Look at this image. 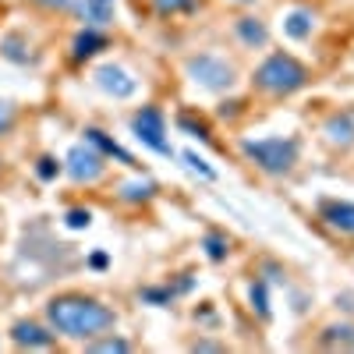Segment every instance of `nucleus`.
<instances>
[{
    "label": "nucleus",
    "instance_id": "nucleus-2",
    "mask_svg": "<svg viewBox=\"0 0 354 354\" xmlns=\"http://www.w3.org/2000/svg\"><path fill=\"white\" fill-rule=\"evenodd\" d=\"M312 85V71L298 61L294 53H270L266 61L252 71V88L259 96H270V100H287L294 93Z\"/></svg>",
    "mask_w": 354,
    "mask_h": 354
},
{
    "label": "nucleus",
    "instance_id": "nucleus-19",
    "mask_svg": "<svg viewBox=\"0 0 354 354\" xmlns=\"http://www.w3.org/2000/svg\"><path fill=\"white\" fill-rule=\"evenodd\" d=\"M202 248H205V259L209 262H223L230 255V238L223 230H205L202 234Z\"/></svg>",
    "mask_w": 354,
    "mask_h": 354
},
{
    "label": "nucleus",
    "instance_id": "nucleus-3",
    "mask_svg": "<svg viewBox=\"0 0 354 354\" xmlns=\"http://www.w3.org/2000/svg\"><path fill=\"white\" fill-rule=\"evenodd\" d=\"M241 156L262 170L266 177H287L301 160V138L298 135H266V138H241Z\"/></svg>",
    "mask_w": 354,
    "mask_h": 354
},
{
    "label": "nucleus",
    "instance_id": "nucleus-23",
    "mask_svg": "<svg viewBox=\"0 0 354 354\" xmlns=\"http://www.w3.org/2000/svg\"><path fill=\"white\" fill-rule=\"evenodd\" d=\"M32 174H36V181H43V185H53L57 177L64 174V160H57V156H39L36 163H32Z\"/></svg>",
    "mask_w": 354,
    "mask_h": 354
},
{
    "label": "nucleus",
    "instance_id": "nucleus-10",
    "mask_svg": "<svg viewBox=\"0 0 354 354\" xmlns=\"http://www.w3.org/2000/svg\"><path fill=\"white\" fill-rule=\"evenodd\" d=\"M322 142L337 153L354 149V106H340L322 121Z\"/></svg>",
    "mask_w": 354,
    "mask_h": 354
},
{
    "label": "nucleus",
    "instance_id": "nucleus-9",
    "mask_svg": "<svg viewBox=\"0 0 354 354\" xmlns=\"http://www.w3.org/2000/svg\"><path fill=\"white\" fill-rule=\"evenodd\" d=\"M93 85L100 88L103 96H110V100H131L138 93L135 75L128 68H121V64H110V61L93 71Z\"/></svg>",
    "mask_w": 354,
    "mask_h": 354
},
{
    "label": "nucleus",
    "instance_id": "nucleus-31",
    "mask_svg": "<svg viewBox=\"0 0 354 354\" xmlns=\"http://www.w3.org/2000/svg\"><path fill=\"white\" fill-rule=\"evenodd\" d=\"M227 4H255V0H227Z\"/></svg>",
    "mask_w": 354,
    "mask_h": 354
},
{
    "label": "nucleus",
    "instance_id": "nucleus-13",
    "mask_svg": "<svg viewBox=\"0 0 354 354\" xmlns=\"http://www.w3.org/2000/svg\"><path fill=\"white\" fill-rule=\"evenodd\" d=\"M319 220L326 223L330 230L354 238V202H344V198H322V202H319Z\"/></svg>",
    "mask_w": 354,
    "mask_h": 354
},
{
    "label": "nucleus",
    "instance_id": "nucleus-21",
    "mask_svg": "<svg viewBox=\"0 0 354 354\" xmlns=\"http://www.w3.org/2000/svg\"><path fill=\"white\" fill-rule=\"evenodd\" d=\"M36 11L43 15H61V18H78V8H82V0H28Z\"/></svg>",
    "mask_w": 354,
    "mask_h": 354
},
{
    "label": "nucleus",
    "instance_id": "nucleus-30",
    "mask_svg": "<svg viewBox=\"0 0 354 354\" xmlns=\"http://www.w3.org/2000/svg\"><path fill=\"white\" fill-rule=\"evenodd\" d=\"M192 351H223V344H216V340H195Z\"/></svg>",
    "mask_w": 354,
    "mask_h": 354
},
{
    "label": "nucleus",
    "instance_id": "nucleus-26",
    "mask_svg": "<svg viewBox=\"0 0 354 354\" xmlns=\"http://www.w3.org/2000/svg\"><path fill=\"white\" fill-rule=\"evenodd\" d=\"M138 298H142L145 305H153V308H163V305H170V301H174V290H170V283H160V287H142V290H138Z\"/></svg>",
    "mask_w": 354,
    "mask_h": 354
},
{
    "label": "nucleus",
    "instance_id": "nucleus-27",
    "mask_svg": "<svg viewBox=\"0 0 354 354\" xmlns=\"http://www.w3.org/2000/svg\"><path fill=\"white\" fill-rule=\"evenodd\" d=\"M64 227L68 230H88L93 227V209H85V205H71L64 213Z\"/></svg>",
    "mask_w": 354,
    "mask_h": 354
},
{
    "label": "nucleus",
    "instance_id": "nucleus-24",
    "mask_svg": "<svg viewBox=\"0 0 354 354\" xmlns=\"http://www.w3.org/2000/svg\"><path fill=\"white\" fill-rule=\"evenodd\" d=\"M198 8V0H153V15L156 18H177V15H192Z\"/></svg>",
    "mask_w": 354,
    "mask_h": 354
},
{
    "label": "nucleus",
    "instance_id": "nucleus-8",
    "mask_svg": "<svg viewBox=\"0 0 354 354\" xmlns=\"http://www.w3.org/2000/svg\"><path fill=\"white\" fill-rule=\"evenodd\" d=\"M0 57L15 68H39L43 50L32 36H28V28H8V32L0 36Z\"/></svg>",
    "mask_w": 354,
    "mask_h": 354
},
{
    "label": "nucleus",
    "instance_id": "nucleus-12",
    "mask_svg": "<svg viewBox=\"0 0 354 354\" xmlns=\"http://www.w3.org/2000/svg\"><path fill=\"white\" fill-rule=\"evenodd\" d=\"M82 138H85L88 145H93V149H100L106 160H117V163H121V167H128V170H138L135 156H131V153L124 149V145L117 142V138H110L103 128H96V124H85V128H82Z\"/></svg>",
    "mask_w": 354,
    "mask_h": 354
},
{
    "label": "nucleus",
    "instance_id": "nucleus-5",
    "mask_svg": "<svg viewBox=\"0 0 354 354\" xmlns=\"http://www.w3.org/2000/svg\"><path fill=\"white\" fill-rule=\"evenodd\" d=\"M106 170H110V160H106L100 149H93L85 138L75 142L71 149L64 153V177H68L71 185H78V188L100 185L103 177H106Z\"/></svg>",
    "mask_w": 354,
    "mask_h": 354
},
{
    "label": "nucleus",
    "instance_id": "nucleus-20",
    "mask_svg": "<svg viewBox=\"0 0 354 354\" xmlns=\"http://www.w3.org/2000/svg\"><path fill=\"white\" fill-rule=\"evenodd\" d=\"M248 301H252V312H255L262 322L273 319V308H270V283H266V280H255V283H252Z\"/></svg>",
    "mask_w": 354,
    "mask_h": 354
},
{
    "label": "nucleus",
    "instance_id": "nucleus-18",
    "mask_svg": "<svg viewBox=\"0 0 354 354\" xmlns=\"http://www.w3.org/2000/svg\"><path fill=\"white\" fill-rule=\"evenodd\" d=\"M82 347L93 351V354H128V351H135V344L128 337H117L113 330L103 333V337H96V340H88V344H82Z\"/></svg>",
    "mask_w": 354,
    "mask_h": 354
},
{
    "label": "nucleus",
    "instance_id": "nucleus-11",
    "mask_svg": "<svg viewBox=\"0 0 354 354\" xmlns=\"http://www.w3.org/2000/svg\"><path fill=\"white\" fill-rule=\"evenodd\" d=\"M106 46H110L106 28H88V25H82L78 32L71 36V43H68V57H71L75 64H85V61H93V57H100Z\"/></svg>",
    "mask_w": 354,
    "mask_h": 354
},
{
    "label": "nucleus",
    "instance_id": "nucleus-29",
    "mask_svg": "<svg viewBox=\"0 0 354 354\" xmlns=\"http://www.w3.org/2000/svg\"><path fill=\"white\" fill-rule=\"evenodd\" d=\"M85 266H88V270H96V273H103L106 266H110V255L106 252H93V255L85 259Z\"/></svg>",
    "mask_w": 354,
    "mask_h": 354
},
{
    "label": "nucleus",
    "instance_id": "nucleus-14",
    "mask_svg": "<svg viewBox=\"0 0 354 354\" xmlns=\"http://www.w3.org/2000/svg\"><path fill=\"white\" fill-rule=\"evenodd\" d=\"M234 39L245 50H266L270 46V25L255 15H238L234 18Z\"/></svg>",
    "mask_w": 354,
    "mask_h": 354
},
{
    "label": "nucleus",
    "instance_id": "nucleus-4",
    "mask_svg": "<svg viewBox=\"0 0 354 354\" xmlns=\"http://www.w3.org/2000/svg\"><path fill=\"white\" fill-rule=\"evenodd\" d=\"M185 75L205 88V93H230L238 85V68L234 61H227L223 53H213V50H202V53H192L185 61Z\"/></svg>",
    "mask_w": 354,
    "mask_h": 354
},
{
    "label": "nucleus",
    "instance_id": "nucleus-6",
    "mask_svg": "<svg viewBox=\"0 0 354 354\" xmlns=\"http://www.w3.org/2000/svg\"><path fill=\"white\" fill-rule=\"evenodd\" d=\"M128 124H131V135L145 145V149H153L156 156H174V145L167 138V117H163L160 106H153V103L138 106Z\"/></svg>",
    "mask_w": 354,
    "mask_h": 354
},
{
    "label": "nucleus",
    "instance_id": "nucleus-1",
    "mask_svg": "<svg viewBox=\"0 0 354 354\" xmlns=\"http://www.w3.org/2000/svg\"><path fill=\"white\" fill-rule=\"evenodd\" d=\"M43 319L53 326L57 337L71 340V344H88L117 330V308L85 290H61L53 298H46Z\"/></svg>",
    "mask_w": 354,
    "mask_h": 354
},
{
    "label": "nucleus",
    "instance_id": "nucleus-7",
    "mask_svg": "<svg viewBox=\"0 0 354 354\" xmlns=\"http://www.w3.org/2000/svg\"><path fill=\"white\" fill-rule=\"evenodd\" d=\"M8 340L15 351H53L61 344V337L53 333V326L46 319H15L8 326Z\"/></svg>",
    "mask_w": 354,
    "mask_h": 354
},
{
    "label": "nucleus",
    "instance_id": "nucleus-25",
    "mask_svg": "<svg viewBox=\"0 0 354 354\" xmlns=\"http://www.w3.org/2000/svg\"><path fill=\"white\" fill-rule=\"evenodd\" d=\"M177 128H181V131H188L192 138H198V142H209L213 135H209V124H205V121H195V113H177Z\"/></svg>",
    "mask_w": 354,
    "mask_h": 354
},
{
    "label": "nucleus",
    "instance_id": "nucleus-17",
    "mask_svg": "<svg viewBox=\"0 0 354 354\" xmlns=\"http://www.w3.org/2000/svg\"><path fill=\"white\" fill-rule=\"evenodd\" d=\"M319 347H340V351H354V322H333L319 333Z\"/></svg>",
    "mask_w": 354,
    "mask_h": 354
},
{
    "label": "nucleus",
    "instance_id": "nucleus-28",
    "mask_svg": "<svg viewBox=\"0 0 354 354\" xmlns=\"http://www.w3.org/2000/svg\"><path fill=\"white\" fill-rule=\"evenodd\" d=\"M181 160H185V163H188V167H192L195 174H202L205 181H216V170H213L209 163H205V160H202V156H198L195 149H185V153H181Z\"/></svg>",
    "mask_w": 354,
    "mask_h": 354
},
{
    "label": "nucleus",
    "instance_id": "nucleus-16",
    "mask_svg": "<svg viewBox=\"0 0 354 354\" xmlns=\"http://www.w3.org/2000/svg\"><path fill=\"white\" fill-rule=\"evenodd\" d=\"M283 32H287V39H294V43H305V39L315 32V15L305 11V8L290 11V15L283 18Z\"/></svg>",
    "mask_w": 354,
    "mask_h": 354
},
{
    "label": "nucleus",
    "instance_id": "nucleus-22",
    "mask_svg": "<svg viewBox=\"0 0 354 354\" xmlns=\"http://www.w3.org/2000/svg\"><path fill=\"white\" fill-rule=\"evenodd\" d=\"M21 124V106L8 96H0V138L15 135V128Z\"/></svg>",
    "mask_w": 354,
    "mask_h": 354
},
{
    "label": "nucleus",
    "instance_id": "nucleus-15",
    "mask_svg": "<svg viewBox=\"0 0 354 354\" xmlns=\"http://www.w3.org/2000/svg\"><path fill=\"white\" fill-rule=\"evenodd\" d=\"M160 195V185L149 181V177H131V181L117 185V202L121 205H145Z\"/></svg>",
    "mask_w": 354,
    "mask_h": 354
}]
</instances>
